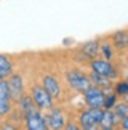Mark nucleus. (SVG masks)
Returning a JSON list of instances; mask_svg holds the SVG:
<instances>
[{
  "label": "nucleus",
  "mask_w": 128,
  "mask_h": 130,
  "mask_svg": "<svg viewBox=\"0 0 128 130\" xmlns=\"http://www.w3.org/2000/svg\"><path fill=\"white\" fill-rule=\"evenodd\" d=\"M31 95H32L31 98L34 100V103L37 104L38 109H50L53 106V96L43 87H40V85H32Z\"/></svg>",
  "instance_id": "obj_1"
},
{
  "label": "nucleus",
  "mask_w": 128,
  "mask_h": 130,
  "mask_svg": "<svg viewBox=\"0 0 128 130\" xmlns=\"http://www.w3.org/2000/svg\"><path fill=\"white\" fill-rule=\"evenodd\" d=\"M102 116L101 108H90L80 116V125L83 128H95L99 124V119Z\"/></svg>",
  "instance_id": "obj_2"
},
{
  "label": "nucleus",
  "mask_w": 128,
  "mask_h": 130,
  "mask_svg": "<svg viewBox=\"0 0 128 130\" xmlns=\"http://www.w3.org/2000/svg\"><path fill=\"white\" fill-rule=\"evenodd\" d=\"M67 79H69L71 87L75 88V90H78V92H83V93H85L87 90H90L93 87V84H91L90 79H88L87 76H83V74H80V72H77V71L69 72Z\"/></svg>",
  "instance_id": "obj_3"
},
{
  "label": "nucleus",
  "mask_w": 128,
  "mask_h": 130,
  "mask_svg": "<svg viewBox=\"0 0 128 130\" xmlns=\"http://www.w3.org/2000/svg\"><path fill=\"white\" fill-rule=\"evenodd\" d=\"M45 121V127L47 128H53V130H58V128H64V116L59 109H55V108H50L48 109V114L43 117Z\"/></svg>",
  "instance_id": "obj_4"
},
{
  "label": "nucleus",
  "mask_w": 128,
  "mask_h": 130,
  "mask_svg": "<svg viewBox=\"0 0 128 130\" xmlns=\"http://www.w3.org/2000/svg\"><path fill=\"white\" fill-rule=\"evenodd\" d=\"M7 84H8V90H10V95H11L13 101H19V98L24 95L23 77L19 76V74H13V76L7 80Z\"/></svg>",
  "instance_id": "obj_5"
},
{
  "label": "nucleus",
  "mask_w": 128,
  "mask_h": 130,
  "mask_svg": "<svg viewBox=\"0 0 128 130\" xmlns=\"http://www.w3.org/2000/svg\"><path fill=\"white\" fill-rule=\"evenodd\" d=\"M10 109H11V95H10L7 80L3 79L0 80V117L8 114Z\"/></svg>",
  "instance_id": "obj_6"
},
{
  "label": "nucleus",
  "mask_w": 128,
  "mask_h": 130,
  "mask_svg": "<svg viewBox=\"0 0 128 130\" xmlns=\"http://www.w3.org/2000/svg\"><path fill=\"white\" fill-rule=\"evenodd\" d=\"M104 93L101 92L99 88H95V87H91L90 90H87L85 92V101L87 104L90 108H101V106H104Z\"/></svg>",
  "instance_id": "obj_7"
},
{
  "label": "nucleus",
  "mask_w": 128,
  "mask_h": 130,
  "mask_svg": "<svg viewBox=\"0 0 128 130\" xmlns=\"http://www.w3.org/2000/svg\"><path fill=\"white\" fill-rule=\"evenodd\" d=\"M91 68H93V71H95V72L102 74V76H106V77H109V79L117 77V74L114 71V68H112V64L109 61H106V59H95V61L91 63Z\"/></svg>",
  "instance_id": "obj_8"
},
{
  "label": "nucleus",
  "mask_w": 128,
  "mask_h": 130,
  "mask_svg": "<svg viewBox=\"0 0 128 130\" xmlns=\"http://www.w3.org/2000/svg\"><path fill=\"white\" fill-rule=\"evenodd\" d=\"M26 125L27 128H31V130H45V121H43V116L40 112H38V109H35V111H32V112H29L26 117Z\"/></svg>",
  "instance_id": "obj_9"
},
{
  "label": "nucleus",
  "mask_w": 128,
  "mask_h": 130,
  "mask_svg": "<svg viewBox=\"0 0 128 130\" xmlns=\"http://www.w3.org/2000/svg\"><path fill=\"white\" fill-rule=\"evenodd\" d=\"M43 88H45L53 98L58 96V95L61 93V87H59V84H58L56 77H55V76H51V74H47V76L43 77Z\"/></svg>",
  "instance_id": "obj_10"
},
{
  "label": "nucleus",
  "mask_w": 128,
  "mask_h": 130,
  "mask_svg": "<svg viewBox=\"0 0 128 130\" xmlns=\"http://www.w3.org/2000/svg\"><path fill=\"white\" fill-rule=\"evenodd\" d=\"M115 122H119V119L115 117L114 112L112 111H102V116H101L98 125H101V128H104V130H111L115 125Z\"/></svg>",
  "instance_id": "obj_11"
},
{
  "label": "nucleus",
  "mask_w": 128,
  "mask_h": 130,
  "mask_svg": "<svg viewBox=\"0 0 128 130\" xmlns=\"http://www.w3.org/2000/svg\"><path fill=\"white\" fill-rule=\"evenodd\" d=\"M11 72H13V63L10 61L8 56L0 55V80L10 77V76H11Z\"/></svg>",
  "instance_id": "obj_12"
},
{
  "label": "nucleus",
  "mask_w": 128,
  "mask_h": 130,
  "mask_svg": "<svg viewBox=\"0 0 128 130\" xmlns=\"http://www.w3.org/2000/svg\"><path fill=\"white\" fill-rule=\"evenodd\" d=\"M98 52H99V45H98L96 40L88 42V43H85L82 47V53L85 55L87 58H95L96 55H98Z\"/></svg>",
  "instance_id": "obj_13"
},
{
  "label": "nucleus",
  "mask_w": 128,
  "mask_h": 130,
  "mask_svg": "<svg viewBox=\"0 0 128 130\" xmlns=\"http://www.w3.org/2000/svg\"><path fill=\"white\" fill-rule=\"evenodd\" d=\"M90 80H91V84H96V85H99V87H109L111 85V79L109 77L102 76V74H98L95 71L90 74Z\"/></svg>",
  "instance_id": "obj_14"
},
{
  "label": "nucleus",
  "mask_w": 128,
  "mask_h": 130,
  "mask_svg": "<svg viewBox=\"0 0 128 130\" xmlns=\"http://www.w3.org/2000/svg\"><path fill=\"white\" fill-rule=\"evenodd\" d=\"M126 42H128V37H126V32L125 31H119L114 36V43H115L117 48H122V50H123L126 47Z\"/></svg>",
  "instance_id": "obj_15"
},
{
  "label": "nucleus",
  "mask_w": 128,
  "mask_h": 130,
  "mask_svg": "<svg viewBox=\"0 0 128 130\" xmlns=\"http://www.w3.org/2000/svg\"><path fill=\"white\" fill-rule=\"evenodd\" d=\"M114 114H115V117L119 119V121H120V119H123V117H126L128 116V106H126V104H123V103H122V104H117Z\"/></svg>",
  "instance_id": "obj_16"
},
{
  "label": "nucleus",
  "mask_w": 128,
  "mask_h": 130,
  "mask_svg": "<svg viewBox=\"0 0 128 130\" xmlns=\"http://www.w3.org/2000/svg\"><path fill=\"white\" fill-rule=\"evenodd\" d=\"M117 93H120V95L128 93V84H125V82L119 84V85H117Z\"/></svg>",
  "instance_id": "obj_17"
},
{
  "label": "nucleus",
  "mask_w": 128,
  "mask_h": 130,
  "mask_svg": "<svg viewBox=\"0 0 128 130\" xmlns=\"http://www.w3.org/2000/svg\"><path fill=\"white\" fill-rule=\"evenodd\" d=\"M64 128H69V130H74V128H77V127H75V124H67V125H66V127H64Z\"/></svg>",
  "instance_id": "obj_18"
}]
</instances>
